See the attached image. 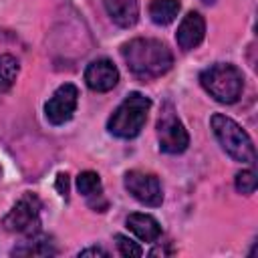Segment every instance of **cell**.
Returning <instances> with one entry per match:
<instances>
[{
    "mask_svg": "<svg viewBox=\"0 0 258 258\" xmlns=\"http://www.w3.org/2000/svg\"><path fill=\"white\" fill-rule=\"evenodd\" d=\"M121 54L129 71L143 81L165 75L173 64V54L165 42L157 38H133L123 44Z\"/></svg>",
    "mask_w": 258,
    "mask_h": 258,
    "instance_id": "obj_1",
    "label": "cell"
},
{
    "mask_svg": "<svg viewBox=\"0 0 258 258\" xmlns=\"http://www.w3.org/2000/svg\"><path fill=\"white\" fill-rule=\"evenodd\" d=\"M151 109V99L141 93H129L125 101L115 109V113L107 121V129L121 139H133L141 133L147 113Z\"/></svg>",
    "mask_w": 258,
    "mask_h": 258,
    "instance_id": "obj_2",
    "label": "cell"
},
{
    "mask_svg": "<svg viewBox=\"0 0 258 258\" xmlns=\"http://www.w3.org/2000/svg\"><path fill=\"white\" fill-rule=\"evenodd\" d=\"M210 123H212V131H214L216 139L220 141L222 149L232 159L250 163V165L256 161V149H254L250 135L234 119H230L222 113H216V115H212Z\"/></svg>",
    "mask_w": 258,
    "mask_h": 258,
    "instance_id": "obj_3",
    "label": "cell"
},
{
    "mask_svg": "<svg viewBox=\"0 0 258 258\" xmlns=\"http://www.w3.org/2000/svg\"><path fill=\"white\" fill-rule=\"evenodd\" d=\"M200 83L210 93V97H214L218 103H224V105L236 103L244 89L242 73L228 62H218L208 67L200 75Z\"/></svg>",
    "mask_w": 258,
    "mask_h": 258,
    "instance_id": "obj_4",
    "label": "cell"
},
{
    "mask_svg": "<svg viewBox=\"0 0 258 258\" xmlns=\"http://www.w3.org/2000/svg\"><path fill=\"white\" fill-rule=\"evenodd\" d=\"M157 139H159V149L169 155L183 153L189 145V135L175 115L171 103H165L161 107L159 119H157Z\"/></svg>",
    "mask_w": 258,
    "mask_h": 258,
    "instance_id": "obj_5",
    "label": "cell"
},
{
    "mask_svg": "<svg viewBox=\"0 0 258 258\" xmlns=\"http://www.w3.org/2000/svg\"><path fill=\"white\" fill-rule=\"evenodd\" d=\"M2 224L8 232L34 236L38 226H40V202H38V198L32 194L22 196L12 206V210L4 216Z\"/></svg>",
    "mask_w": 258,
    "mask_h": 258,
    "instance_id": "obj_6",
    "label": "cell"
},
{
    "mask_svg": "<svg viewBox=\"0 0 258 258\" xmlns=\"http://www.w3.org/2000/svg\"><path fill=\"white\" fill-rule=\"evenodd\" d=\"M125 189L143 206L157 208L163 202V191L161 183L153 173H145L139 169L127 171L125 173Z\"/></svg>",
    "mask_w": 258,
    "mask_h": 258,
    "instance_id": "obj_7",
    "label": "cell"
},
{
    "mask_svg": "<svg viewBox=\"0 0 258 258\" xmlns=\"http://www.w3.org/2000/svg\"><path fill=\"white\" fill-rule=\"evenodd\" d=\"M79 101V89L73 83L60 85L44 105V115L52 125H64L71 121Z\"/></svg>",
    "mask_w": 258,
    "mask_h": 258,
    "instance_id": "obj_8",
    "label": "cell"
},
{
    "mask_svg": "<svg viewBox=\"0 0 258 258\" xmlns=\"http://www.w3.org/2000/svg\"><path fill=\"white\" fill-rule=\"evenodd\" d=\"M85 83L91 91L107 93L119 83V71L109 58H97L85 69Z\"/></svg>",
    "mask_w": 258,
    "mask_h": 258,
    "instance_id": "obj_9",
    "label": "cell"
},
{
    "mask_svg": "<svg viewBox=\"0 0 258 258\" xmlns=\"http://www.w3.org/2000/svg\"><path fill=\"white\" fill-rule=\"evenodd\" d=\"M204 34H206V22L200 12L191 10L181 18L175 32V40L181 50H191L204 40Z\"/></svg>",
    "mask_w": 258,
    "mask_h": 258,
    "instance_id": "obj_10",
    "label": "cell"
},
{
    "mask_svg": "<svg viewBox=\"0 0 258 258\" xmlns=\"http://www.w3.org/2000/svg\"><path fill=\"white\" fill-rule=\"evenodd\" d=\"M103 4L111 20L121 28H129L139 20L137 0H103Z\"/></svg>",
    "mask_w": 258,
    "mask_h": 258,
    "instance_id": "obj_11",
    "label": "cell"
},
{
    "mask_svg": "<svg viewBox=\"0 0 258 258\" xmlns=\"http://www.w3.org/2000/svg\"><path fill=\"white\" fill-rule=\"evenodd\" d=\"M127 228L143 242H155L159 236H161V226L159 222L149 216V214H141V212H135V214H129L127 216Z\"/></svg>",
    "mask_w": 258,
    "mask_h": 258,
    "instance_id": "obj_12",
    "label": "cell"
},
{
    "mask_svg": "<svg viewBox=\"0 0 258 258\" xmlns=\"http://www.w3.org/2000/svg\"><path fill=\"white\" fill-rule=\"evenodd\" d=\"M177 12H179V0H153L149 4V16L159 26L173 22Z\"/></svg>",
    "mask_w": 258,
    "mask_h": 258,
    "instance_id": "obj_13",
    "label": "cell"
},
{
    "mask_svg": "<svg viewBox=\"0 0 258 258\" xmlns=\"http://www.w3.org/2000/svg\"><path fill=\"white\" fill-rule=\"evenodd\" d=\"M12 254H18V256H54L56 254V248H52V244L46 238L32 236V240H28L26 246L14 248Z\"/></svg>",
    "mask_w": 258,
    "mask_h": 258,
    "instance_id": "obj_14",
    "label": "cell"
},
{
    "mask_svg": "<svg viewBox=\"0 0 258 258\" xmlns=\"http://www.w3.org/2000/svg\"><path fill=\"white\" fill-rule=\"evenodd\" d=\"M77 187H79V191H81L87 200L103 198L101 177H99V173H95V171H83V173H79V177H77Z\"/></svg>",
    "mask_w": 258,
    "mask_h": 258,
    "instance_id": "obj_15",
    "label": "cell"
},
{
    "mask_svg": "<svg viewBox=\"0 0 258 258\" xmlns=\"http://www.w3.org/2000/svg\"><path fill=\"white\" fill-rule=\"evenodd\" d=\"M20 64L12 54H0V93H6L14 85Z\"/></svg>",
    "mask_w": 258,
    "mask_h": 258,
    "instance_id": "obj_16",
    "label": "cell"
},
{
    "mask_svg": "<svg viewBox=\"0 0 258 258\" xmlns=\"http://www.w3.org/2000/svg\"><path fill=\"white\" fill-rule=\"evenodd\" d=\"M115 242H117V248H119V254L125 256V258H137L143 254L141 246L137 242H133L131 238L123 236V234H115Z\"/></svg>",
    "mask_w": 258,
    "mask_h": 258,
    "instance_id": "obj_17",
    "label": "cell"
},
{
    "mask_svg": "<svg viewBox=\"0 0 258 258\" xmlns=\"http://www.w3.org/2000/svg\"><path fill=\"white\" fill-rule=\"evenodd\" d=\"M236 189L240 194H254L256 191V173L252 169H244V171H238L236 173Z\"/></svg>",
    "mask_w": 258,
    "mask_h": 258,
    "instance_id": "obj_18",
    "label": "cell"
},
{
    "mask_svg": "<svg viewBox=\"0 0 258 258\" xmlns=\"http://www.w3.org/2000/svg\"><path fill=\"white\" fill-rule=\"evenodd\" d=\"M56 189H58V194L62 198H67V194H69V175L67 173H58V177H56Z\"/></svg>",
    "mask_w": 258,
    "mask_h": 258,
    "instance_id": "obj_19",
    "label": "cell"
},
{
    "mask_svg": "<svg viewBox=\"0 0 258 258\" xmlns=\"http://www.w3.org/2000/svg\"><path fill=\"white\" fill-rule=\"evenodd\" d=\"M79 256H109L103 248H87V250H81Z\"/></svg>",
    "mask_w": 258,
    "mask_h": 258,
    "instance_id": "obj_20",
    "label": "cell"
}]
</instances>
